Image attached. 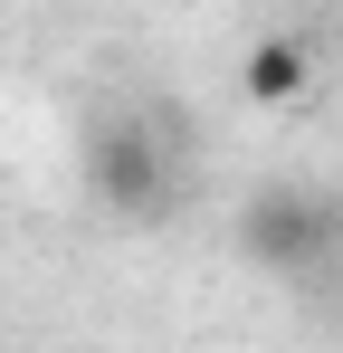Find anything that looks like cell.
Segmentation results:
<instances>
[{
	"mask_svg": "<svg viewBox=\"0 0 343 353\" xmlns=\"http://www.w3.org/2000/svg\"><path fill=\"white\" fill-rule=\"evenodd\" d=\"M334 248H343V210L324 201V191L277 181V191H258V201L238 210V258L267 268V277H315Z\"/></svg>",
	"mask_w": 343,
	"mask_h": 353,
	"instance_id": "obj_1",
	"label": "cell"
},
{
	"mask_svg": "<svg viewBox=\"0 0 343 353\" xmlns=\"http://www.w3.org/2000/svg\"><path fill=\"white\" fill-rule=\"evenodd\" d=\"M86 191L114 220H163L172 210V153L153 124H96L86 134Z\"/></svg>",
	"mask_w": 343,
	"mask_h": 353,
	"instance_id": "obj_2",
	"label": "cell"
},
{
	"mask_svg": "<svg viewBox=\"0 0 343 353\" xmlns=\"http://www.w3.org/2000/svg\"><path fill=\"white\" fill-rule=\"evenodd\" d=\"M305 86H315V48H305L295 29H267V39L238 58V96H248V105H295Z\"/></svg>",
	"mask_w": 343,
	"mask_h": 353,
	"instance_id": "obj_3",
	"label": "cell"
}]
</instances>
